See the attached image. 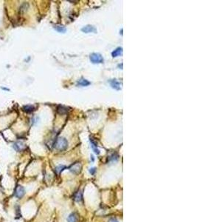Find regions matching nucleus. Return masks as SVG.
<instances>
[{
  "label": "nucleus",
  "instance_id": "f257e3e1",
  "mask_svg": "<svg viewBox=\"0 0 197 222\" xmlns=\"http://www.w3.org/2000/svg\"><path fill=\"white\" fill-rule=\"evenodd\" d=\"M68 147V141L64 138H58L55 143V148L59 151H64Z\"/></svg>",
  "mask_w": 197,
  "mask_h": 222
},
{
  "label": "nucleus",
  "instance_id": "f03ea898",
  "mask_svg": "<svg viewBox=\"0 0 197 222\" xmlns=\"http://www.w3.org/2000/svg\"><path fill=\"white\" fill-rule=\"evenodd\" d=\"M89 59L91 62H92L93 64H102L104 61L103 56L100 53H92L89 56Z\"/></svg>",
  "mask_w": 197,
  "mask_h": 222
},
{
  "label": "nucleus",
  "instance_id": "7ed1b4c3",
  "mask_svg": "<svg viewBox=\"0 0 197 222\" xmlns=\"http://www.w3.org/2000/svg\"><path fill=\"white\" fill-rule=\"evenodd\" d=\"M25 194V190L24 188L21 186V185H18L15 190V196L16 198L18 199H21Z\"/></svg>",
  "mask_w": 197,
  "mask_h": 222
},
{
  "label": "nucleus",
  "instance_id": "20e7f679",
  "mask_svg": "<svg viewBox=\"0 0 197 222\" xmlns=\"http://www.w3.org/2000/svg\"><path fill=\"white\" fill-rule=\"evenodd\" d=\"M81 164L80 163H75L74 164H72L69 168V170L74 174H78L81 171Z\"/></svg>",
  "mask_w": 197,
  "mask_h": 222
},
{
  "label": "nucleus",
  "instance_id": "39448f33",
  "mask_svg": "<svg viewBox=\"0 0 197 222\" xmlns=\"http://www.w3.org/2000/svg\"><path fill=\"white\" fill-rule=\"evenodd\" d=\"M81 31L83 32V33H97V29L93 25L88 24V25H86V26L83 27L81 28Z\"/></svg>",
  "mask_w": 197,
  "mask_h": 222
},
{
  "label": "nucleus",
  "instance_id": "423d86ee",
  "mask_svg": "<svg viewBox=\"0 0 197 222\" xmlns=\"http://www.w3.org/2000/svg\"><path fill=\"white\" fill-rule=\"evenodd\" d=\"M13 147L14 150L17 152H21L23 150H24L25 147H26L25 144L21 141H16V143L13 144Z\"/></svg>",
  "mask_w": 197,
  "mask_h": 222
},
{
  "label": "nucleus",
  "instance_id": "0eeeda50",
  "mask_svg": "<svg viewBox=\"0 0 197 222\" xmlns=\"http://www.w3.org/2000/svg\"><path fill=\"white\" fill-rule=\"evenodd\" d=\"M110 85H111V87L113 88V89H115V90H121V84L118 81H117L116 79H113V80H111L110 81Z\"/></svg>",
  "mask_w": 197,
  "mask_h": 222
},
{
  "label": "nucleus",
  "instance_id": "6e6552de",
  "mask_svg": "<svg viewBox=\"0 0 197 222\" xmlns=\"http://www.w3.org/2000/svg\"><path fill=\"white\" fill-rule=\"evenodd\" d=\"M91 84L90 81H89L87 79H85L83 78H81V79H79L77 82V85L79 87H86L88 85H89Z\"/></svg>",
  "mask_w": 197,
  "mask_h": 222
},
{
  "label": "nucleus",
  "instance_id": "1a4fd4ad",
  "mask_svg": "<svg viewBox=\"0 0 197 222\" xmlns=\"http://www.w3.org/2000/svg\"><path fill=\"white\" fill-rule=\"evenodd\" d=\"M123 54V48L119 47L117 48H116L112 53V56L113 57H117V56H119L120 55Z\"/></svg>",
  "mask_w": 197,
  "mask_h": 222
},
{
  "label": "nucleus",
  "instance_id": "9d476101",
  "mask_svg": "<svg viewBox=\"0 0 197 222\" xmlns=\"http://www.w3.org/2000/svg\"><path fill=\"white\" fill-rule=\"evenodd\" d=\"M57 112L61 115H64V114H66L68 112V109L64 106L59 105L57 108Z\"/></svg>",
  "mask_w": 197,
  "mask_h": 222
},
{
  "label": "nucleus",
  "instance_id": "9b49d317",
  "mask_svg": "<svg viewBox=\"0 0 197 222\" xmlns=\"http://www.w3.org/2000/svg\"><path fill=\"white\" fill-rule=\"evenodd\" d=\"M23 110L24 112L27 113H32L35 110V107L33 106V105H30V104L25 105V106L23 107Z\"/></svg>",
  "mask_w": 197,
  "mask_h": 222
},
{
  "label": "nucleus",
  "instance_id": "f8f14e48",
  "mask_svg": "<svg viewBox=\"0 0 197 222\" xmlns=\"http://www.w3.org/2000/svg\"><path fill=\"white\" fill-rule=\"evenodd\" d=\"M90 142H91V144H92V148L93 150V151L97 154V155H99L100 154V150L98 149L97 147V144L95 141H93L92 139H90Z\"/></svg>",
  "mask_w": 197,
  "mask_h": 222
},
{
  "label": "nucleus",
  "instance_id": "ddd939ff",
  "mask_svg": "<svg viewBox=\"0 0 197 222\" xmlns=\"http://www.w3.org/2000/svg\"><path fill=\"white\" fill-rule=\"evenodd\" d=\"M78 222V217L75 213L70 214L67 218V222Z\"/></svg>",
  "mask_w": 197,
  "mask_h": 222
},
{
  "label": "nucleus",
  "instance_id": "4468645a",
  "mask_svg": "<svg viewBox=\"0 0 197 222\" xmlns=\"http://www.w3.org/2000/svg\"><path fill=\"white\" fill-rule=\"evenodd\" d=\"M54 28L56 31H58L59 33H64L66 31V27L64 26H62V25H56V26L54 27Z\"/></svg>",
  "mask_w": 197,
  "mask_h": 222
},
{
  "label": "nucleus",
  "instance_id": "2eb2a0df",
  "mask_svg": "<svg viewBox=\"0 0 197 222\" xmlns=\"http://www.w3.org/2000/svg\"><path fill=\"white\" fill-rule=\"evenodd\" d=\"M82 193H81V191H79V192H78L75 195V200L76 201V202H81L82 201Z\"/></svg>",
  "mask_w": 197,
  "mask_h": 222
},
{
  "label": "nucleus",
  "instance_id": "dca6fc26",
  "mask_svg": "<svg viewBox=\"0 0 197 222\" xmlns=\"http://www.w3.org/2000/svg\"><path fill=\"white\" fill-rule=\"evenodd\" d=\"M64 169H65V166H64V165H59V166H58V167L55 168V170H56V172H57L58 173H60L62 172Z\"/></svg>",
  "mask_w": 197,
  "mask_h": 222
},
{
  "label": "nucleus",
  "instance_id": "f3484780",
  "mask_svg": "<svg viewBox=\"0 0 197 222\" xmlns=\"http://www.w3.org/2000/svg\"><path fill=\"white\" fill-rule=\"evenodd\" d=\"M95 172H96V169H95V167H92V168H90V169H89V173H90L92 175H95Z\"/></svg>",
  "mask_w": 197,
  "mask_h": 222
},
{
  "label": "nucleus",
  "instance_id": "a211bd4d",
  "mask_svg": "<svg viewBox=\"0 0 197 222\" xmlns=\"http://www.w3.org/2000/svg\"><path fill=\"white\" fill-rule=\"evenodd\" d=\"M118 222V221H117L116 219H115V218H112V219H110L109 220V222Z\"/></svg>",
  "mask_w": 197,
  "mask_h": 222
}]
</instances>
